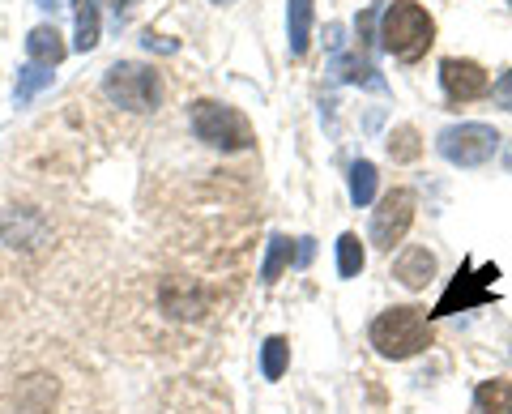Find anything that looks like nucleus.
<instances>
[{"label": "nucleus", "mask_w": 512, "mask_h": 414, "mask_svg": "<svg viewBox=\"0 0 512 414\" xmlns=\"http://www.w3.org/2000/svg\"><path fill=\"white\" fill-rule=\"evenodd\" d=\"M380 43L384 52H393L397 60H414L427 56V47L436 43V22H431V13L423 5H414V0H393L389 9L380 13Z\"/></svg>", "instance_id": "1"}, {"label": "nucleus", "mask_w": 512, "mask_h": 414, "mask_svg": "<svg viewBox=\"0 0 512 414\" xmlns=\"http://www.w3.org/2000/svg\"><path fill=\"white\" fill-rule=\"evenodd\" d=\"M372 346L384 359H410L431 346V325L419 308H389L372 321Z\"/></svg>", "instance_id": "2"}, {"label": "nucleus", "mask_w": 512, "mask_h": 414, "mask_svg": "<svg viewBox=\"0 0 512 414\" xmlns=\"http://www.w3.org/2000/svg\"><path fill=\"white\" fill-rule=\"evenodd\" d=\"M192 133H197V141H205V146L214 150H248L252 146V124L244 111H235L227 103H214V99H197L192 103Z\"/></svg>", "instance_id": "3"}, {"label": "nucleus", "mask_w": 512, "mask_h": 414, "mask_svg": "<svg viewBox=\"0 0 512 414\" xmlns=\"http://www.w3.org/2000/svg\"><path fill=\"white\" fill-rule=\"evenodd\" d=\"M103 90H107V99L116 107H124V111H150V107H158V99H163L158 73L146 69V65H133V60L111 65L107 77H103Z\"/></svg>", "instance_id": "4"}, {"label": "nucleus", "mask_w": 512, "mask_h": 414, "mask_svg": "<svg viewBox=\"0 0 512 414\" xmlns=\"http://www.w3.org/2000/svg\"><path fill=\"white\" fill-rule=\"evenodd\" d=\"M495 278L500 269L495 265H474V261H461L453 286L440 295L436 316H453V312H470V308H483L495 299Z\"/></svg>", "instance_id": "5"}, {"label": "nucleus", "mask_w": 512, "mask_h": 414, "mask_svg": "<svg viewBox=\"0 0 512 414\" xmlns=\"http://www.w3.org/2000/svg\"><path fill=\"white\" fill-rule=\"evenodd\" d=\"M500 133L491 129V124H453V129H444L436 137V150L448 158L453 167H483L487 158L495 154L500 146Z\"/></svg>", "instance_id": "6"}, {"label": "nucleus", "mask_w": 512, "mask_h": 414, "mask_svg": "<svg viewBox=\"0 0 512 414\" xmlns=\"http://www.w3.org/2000/svg\"><path fill=\"white\" fill-rule=\"evenodd\" d=\"M410 222H414V193H410V188H393V193L380 197L376 214H372V240L380 248L402 244L406 231H410Z\"/></svg>", "instance_id": "7"}, {"label": "nucleus", "mask_w": 512, "mask_h": 414, "mask_svg": "<svg viewBox=\"0 0 512 414\" xmlns=\"http://www.w3.org/2000/svg\"><path fill=\"white\" fill-rule=\"evenodd\" d=\"M440 86H444V94L453 103H474V99H483V94L491 90V77L483 73V65H474V60L448 56L440 65Z\"/></svg>", "instance_id": "8"}, {"label": "nucleus", "mask_w": 512, "mask_h": 414, "mask_svg": "<svg viewBox=\"0 0 512 414\" xmlns=\"http://www.w3.org/2000/svg\"><path fill=\"white\" fill-rule=\"evenodd\" d=\"M0 235H5L9 248H35V244H43L47 222L39 210H18V205H13L5 214V222H0Z\"/></svg>", "instance_id": "9"}, {"label": "nucleus", "mask_w": 512, "mask_h": 414, "mask_svg": "<svg viewBox=\"0 0 512 414\" xmlns=\"http://www.w3.org/2000/svg\"><path fill=\"white\" fill-rule=\"evenodd\" d=\"M431 274H436V257H431L427 248H406L402 257L393 261V278L402 282L406 291H423L431 282Z\"/></svg>", "instance_id": "10"}, {"label": "nucleus", "mask_w": 512, "mask_h": 414, "mask_svg": "<svg viewBox=\"0 0 512 414\" xmlns=\"http://www.w3.org/2000/svg\"><path fill=\"white\" fill-rule=\"evenodd\" d=\"M26 52H30V65L56 69L69 47H64V39H60V30H56V26H35V30L26 35Z\"/></svg>", "instance_id": "11"}, {"label": "nucleus", "mask_w": 512, "mask_h": 414, "mask_svg": "<svg viewBox=\"0 0 512 414\" xmlns=\"http://www.w3.org/2000/svg\"><path fill=\"white\" fill-rule=\"evenodd\" d=\"M73 18H77V52H94L103 35V18H99V0H73Z\"/></svg>", "instance_id": "12"}, {"label": "nucleus", "mask_w": 512, "mask_h": 414, "mask_svg": "<svg viewBox=\"0 0 512 414\" xmlns=\"http://www.w3.org/2000/svg\"><path fill=\"white\" fill-rule=\"evenodd\" d=\"M312 0H291L286 5V39H291V52L303 56L312 43Z\"/></svg>", "instance_id": "13"}, {"label": "nucleus", "mask_w": 512, "mask_h": 414, "mask_svg": "<svg viewBox=\"0 0 512 414\" xmlns=\"http://www.w3.org/2000/svg\"><path fill=\"white\" fill-rule=\"evenodd\" d=\"M201 308H205V299L192 291V286L188 291H184V282H167L163 286V312L175 316V321H197Z\"/></svg>", "instance_id": "14"}, {"label": "nucleus", "mask_w": 512, "mask_h": 414, "mask_svg": "<svg viewBox=\"0 0 512 414\" xmlns=\"http://www.w3.org/2000/svg\"><path fill=\"white\" fill-rule=\"evenodd\" d=\"M474 414H512V380H483L474 389Z\"/></svg>", "instance_id": "15"}, {"label": "nucleus", "mask_w": 512, "mask_h": 414, "mask_svg": "<svg viewBox=\"0 0 512 414\" xmlns=\"http://www.w3.org/2000/svg\"><path fill=\"white\" fill-rule=\"evenodd\" d=\"M333 77L338 82H350V86H367V90H384V82L376 77V69L367 65L363 56H338L333 60Z\"/></svg>", "instance_id": "16"}, {"label": "nucleus", "mask_w": 512, "mask_h": 414, "mask_svg": "<svg viewBox=\"0 0 512 414\" xmlns=\"http://www.w3.org/2000/svg\"><path fill=\"white\" fill-rule=\"evenodd\" d=\"M295 244H299V240H286V235H274V240H269L265 265H261V282H265V286H269V282H278V278H282V269L295 261Z\"/></svg>", "instance_id": "17"}, {"label": "nucleus", "mask_w": 512, "mask_h": 414, "mask_svg": "<svg viewBox=\"0 0 512 414\" xmlns=\"http://www.w3.org/2000/svg\"><path fill=\"white\" fill-rule=\"evenodd\" d=\"M350 201H355L359 210L376 201V167L367 163V158H359V163L350 167Z\"/></svg>", "instance_id": "18"}, {"label": "nucleus", "mask_w": 512, "mask_h": 414, "mask_svg": "<svg viewBox=\"0 0 512 414\" xmlns=\"http://www.w3.org/2000/svg\"><path fill=\"white\" fill-rule=\"evenodd\" d=\"M363 265H367V257H363V244H359V235H342L338 240V274L342 278H359L363 274Z\"/></svg>", "instance_id": "19"}, {"label": "nucleus", "mask_w": 512, "mask_h": 414, "mask_svg": "<svg viewBox=\"0 0 512 414\" xmlns=\"http://www.w3.org/2000/svg\"><path fill=\"white\" fill-rule=\"evenodd\" d=\"M52 77H56V73H52V69H43V65H26V69H18V107H26L39 90L52 86Z\"/></svg>", "instance_id": "20"}, {"label": "nucleus", "mask_w": 512, "mask_h": 414, "mask_svg": "<svg viewBox=\"0 0 512 414\" xmlns=\"http://www.w3.org/2000/svg\"><path fill=\"white\" fill-rule=\"evenodd\" d=\"M286 359H291V346H286V338H269L261 346V372H265V380H282Z\"/></svg>", "instance_id": "21"}, {"label": "nucleus", "mask_w": 512, "mask_h": 414, "mask_svg": "<svg viewBox=\"0 0 512 414\" xmlns=\"http://www.w3.org/2000/svg\"><path fill=\"white\" fill-rule=\"evenodd\" d=\"M389 154L397 158V163H410V158H419V154H423L419 129H410V124H402V129H393V137H389Z\"/></svg>", "instance_id": "22"}, {"label": "nucleus", "mask_w": 512, "mask_h": 414, "mask_svg": "<svg viewBox=\"0 0 512 414\" xmlns=\"http://www.w3.org/2000/svg\"><path fill=\"white\" fill-rule=\"evenodd\" d=\"M491 94H495V103L512 111V69L500 77V82H495V90H491Z\"/></svg>", "instance_id": "23"}, {"label": "nucleus", "mask_w": 512, "mask_h": 414, "mask_svg": "<svg viewBox=\"0 0 512 414\" xmlns=\"http://www.w3.org/2000/svg\"><path fill=\"white\" fill-rule=\"evenodd\" d=\"M141 43H146L150 52H175V47H180L175 39H163V35H154V30H146V39H141Z\"/></svg>", "instance_id": "24"}, {"label": "nucleus", "mask_w": 512, "mask_h": 414, "mask_svg": "<svg viewBox=\"0 0 512 414\" xmlns=\"http://www.w3.org/2000/svg\"><path fill=\"white\" fill-rule=\"evenodd\" d=\"M325 35H329V39H325V43H329V47H342V35H346V30H342V26H338V22H333V26H329V30H325Z\"/></svg>", "instance_id": "25"}, {"label": "nucleus", "mask_w": 512, "mask_h": 414, "mask_svg": "<svg viewBox=\"0 0 512 414\" xmlns=\"http://www.w3.org/2000/svg\"><path fill=\"white\" fill-rule=\"evenodd\" d=\"M312 261V240H299V265Z\"/></svg>", "instance_id": "26"}, {"label": "nucleus", "mask_w": 512, "mask_h": 414, "mask_svg": "<svg viewBox=\"0 0 512 414\" xmlns=\"http://www.w3.org/2000/svg\"><path fill=\"white\" fill-rule=\"evenodd\" d=\"M35 5H39V9H47V13H56V9L64 5V0H35Z\"/></svg>", "instance_id": "27"}, {"label": "nucleus", "mask_w": 512, "mask_h": 414, "mask_svg": "<svg viewBox=\"0 0 512 414\" xmlns=\"http://www.w3.org/2000/svg\"><path fill=\"white\" fill-rule=\"evenodd\" d=\"M504 167H508V171H512V146H508V150H504Z\"/></svg>", "instance_id": "28"}, {"label": "nucleus", "mask_w": 512, "mask_h": 414, "mask_svg": "<svg viewBox=\"0 0 512 414\" xmlns=\"http://www.w3.org/2000/svg\"><path fill=\"white\" fill-rule=\"evenodd\" d=\"M214 5H227V0H214Z\"/></svg>", "instance_id": "29"}]
</instances>
